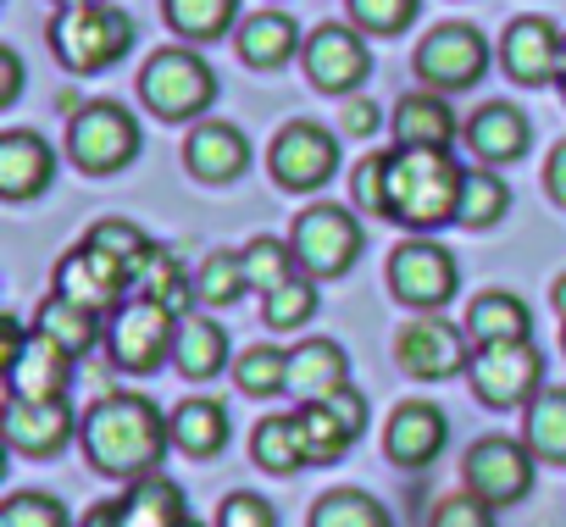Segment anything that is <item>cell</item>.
Instances as JSON below:
<instances>
[{"instance_id":"obj_28","label":"cell","mask_w":566,"mask_h":527,"mask_svg":"<svg viewBox=\"0 0 566 527\" xmlns=\"http://www.w3.org/2000/svg\"><path fill=\"white\" fill-rule=\"evenodd\" d=\"M101 312H84V306H73V301H45L40 306V317H34V334H45L51 345H62L67 356H84V350H95V339H101V323H95Z\"/></svg>"},{"instance_id":"obj_16","label":"cell","mask_w":566,"mask_h":527,"mask_svg":"<svg viewBox=\"0 0 566 527\" xmlns=\"http://www.w3.org/2000/svg\"><path fill=\"white\" fill-rule=\"evenodd\" d=\"M560 51H566V40L544 18H516L505 29V40H500V62H505V73L516 84H549V78H560Z\"/></svg>"},{"instance_id":"obj_17","label":"cell","mask_w":566,"mask_h":527,"mask_svg":"<svg viewBox=\"0 0 566 527\" xmlns=\"http://www.w3.org/2000/svg\"><path fill=\"white\" fill-rule=\"evenodd\" d=\"M67 433H73V405L62 394H51V400H18L12 394V405H7V444L12 450L51 455V450L67 444Z\"/></svg>"},{"instance_id":"obj_4","label":"cell","mask_w":566,"mask_h":527,"mask_svg":"<svg viewBox=\"0 0 566 527\" xmlns=\"http://www.w3.org/2000/svg\"><path fill=\"white\" fill-rule=\"evenodd\" d=\"M139 95H145V106H150L156 117L184 123V117H200V112L217 101V78H211V67H206L195 51L178 45V51H156V56L145 62Z\"/></svg>"},{"instance_id":"obj_5","label":"cell","mask_w":566,"mask_h":527,"mask_svg":"<svg viewBox=\"0 0 566 527\" xmlns=\"http://www.w3.org/2000/svg\"><path fill=\"white\" fill-rule=\"evenodd\" d=\"M67 156L84 172H117L139 156V123L117 101H90L67 128Z\"/></svg>"},{"instance_id":"obj_11","label":"cell","mask_w":566,"mask_h":527,"mask_svg":"<svg viewBox=\"0 0 566 527\" xmlns=\"http://www.w3.org/2000/svg\"><path fill=\"white\" fill-rule=\"evenodd\" d=\"M128 267H117V261L95 244H78L62 267H56V295L84 306V312H117L128 301Z\"/></svg>"},{"instance_id":"obj_40","label":"cell","mask_w":566,"mask_h":527,"mask_svg":"<svg viewBox=\"0 0 566 527\" xmlns=\"http://www.w3.org/2000/svg\"><path fill=\"white\" fill-rule=\"evenodd\" d=\"M244 289H250L244 255H211L206 267H200V278H195V301L200 306H233Z\"/></svg>"},{"instance_id":"obj_36","label":"cell","mask_w":566,"mask_h":527,"mask_svg":"<svg viewBox=\"0 0 566 527\" xmlns=\"http://www.w3.org/2000/svg\"><path fill=\"white\" fill-rule=\"evenodd\" d=\"M239 0H167V23L184 40H217L222 29H233Z\"/></svg>"},{"instance_id":"obj_35","label":"cell","mask_w":566,"mask_h":527,"mask_svg":"<svg viewBox=\"0 0 566 527\" xmlns=\"http://www.w3.org/2000/svg\"><path fill=\"white\" fill-rule=\"evenodd\" d=\"M527 444L544 461H566V389H549L527 405Z\"/></svg>"},{"instance_id":"obj_53","label":"cell","mask_w":566,"mask_h":527,"mask_svg":"<svg viewBox=\"0 0 566 527\" xmlns=\"http://www.w3.org/2000/svg\"><path fill=\"white\" fill-rule=\"evenodd\" d=\"M549 301H555V312L566 317V278H555V289H549Z\"/></svg>"},{"instance_id":"obj_42","label":"cell","mask_w":566,"mask_h":527,"mask_svg":"<svg viewBox=\"0 0 566 527\" xmlns=\"http://www.w3.org/2000/svg\"><path fill=\"white\" fill-rule=\"evenodd\" d=\"M84 244H95V250H106L117 267H128V284H134V267L150 255V239L134 228V222H101V228H90V239Z\"/></svg>"},{"instance_id":"obj_46","label":"cell","mask_w":566,"mask_h":527,"mask_svg":"<svg viewBox=\"0 0 566 527\" xmlns=\"http://www.w3.org/2000/svg\"><path fill=\"white\" fill-rule=\"evenodd\" d=\"M350 189H356V205L384 211V194H389V156H367V161L356 167Z\"/></svg>"},{"instance_id":"obj_25","label":"cell","mask_w":566,"mask_h":527,"mask_svg":"<svg viewBox=\"0 0 566 527\" xmlns=\"http://www.w3.org/2000/svg\"><path fill=\"white\" fill-rule=\"evenodd\" d=\"M295 51H306V45H301L295 18H283V12H255V18L239 29V56H244L250 67H283Z\"/></svg>"},{"instance_id":"obj_6","label":"cell","mask_w":566,"mask_h":527,"mask_svg":"<svg viewBox=\"0 0 566 527\" xmlns=\"http://www.w3.org/2000/svg\"><path fill=\"white\" fill-rule=\"evenodd\" d=\"M467 378H472V389H478V400H483V405L511 411V405H522V400L538 389V378H544V356H538V345H533V339L478 345V350H472V361H467Z\"/></svg>"},{"instance_id":"obj_7","label":"cell","mask_w":566,"mask_h":527,"mask_svg":"<svg viewBox=\"0 0 566 527\" xmlns=\"http://www.w3.org/2000/svg\"><path fill=\"white\" fill-rule=\"evenodd\" d=\"M295 261H301V273L312 278H339L350 261L361 255V222L345 211V205H312L295 217Z\"/></svg>"},{"instance_id":"obj_55","label":"cell","mask_w":566,"mask_h":527,"mask_svg":"<svg viewBox=\"0 0 566 527\" xmlns=\"http://www.w3.org/2000/svg\"><path fill=\"white\" fill-rule=\"evenodd\" d=\"M56 7H84V0H56Z\"/></svg>"},{"instance_id":"obj_18","label":"cell","mask_w":566,"mask_h":527,"mask_svg":"<svg viewBox=\"0 0 566 527\" xmlns=\"http://www.w3.org/2000/svg\"><path fill=\"white\" fill-rule=\"evenodd\" d=\"M51 172H56V156H51V145L34 128L0 134V194H7V200L40 194L51 183Z\"/></svg>"},{"instance_id":"obj_3","label":"cell","mask_w":566,"mask_h":527,"mask_svg":"<svg viewBox=\"0 0 566 527\" xmlns=\"http://www.w3.org/2000/svg\"><path fill=\"white\" fill-rule=\"evenodd\" d=\"M51 45L73 73H101L134 45V18L106 0H84V7H62L51 23Z\"/></svg>"},{"instance_id":"obj_37","label":"cell","mask_w":566,"mask_h":527,"mask_svg":"<svg viewBox=\"0 0 566 527\" xmlns=\"http://www.w3.org/2000/svg\"><path fill=\"white\" fill-rule=\"evenodd\" d=\"M295 422H301V439H306V455H312V461H339V455H345V444L356 439V433L334 417V405H328V400L301 405V411H295Z\"/></svg>"},{"instance_id":"obj_13","label":"cell","mask_w":566,"mask_h":527,"mask_svg":"<svg viewBox=\"0 0 566 527\" xmlns=\"http://www.w3.org/2000/svg\"><path fill=\"white\" fill-rule=\"evenodd\" d=\"M527 483H533V455H527V444H516V439H505V433L472 444V455H467V488H472V494H483L489 505H511V499L527 494Z\"/></svg>"},{"instance_id":"obj_56","label":"cell","mask_w":566,"mask_h":527,"mask_svg":"<svg viewBox=\"0 0 566 527\" xmlns=\"http://www.w3.org/2000/svg\"><path fill=\"white\" fill-rule=\"evenodd\" d=\"M184 527H200V521H184Z\"/></svg>"},{"instance_id":"obj_48","label":"cell","mask_w":566,"mask_h":527,"mask_svg":"<svg viewBox=\"0 0 566 527\" xmlns=\"http://www.w3.org/2000/svg\"><path fill=\"white\" fill-rule=\"evenodd\" d=\"M23 95V56L12 45H0V106H12Z\"/></svg>"},{"instance_id":"obj_14","label":"cell","mask_w":566,"mask_h":527,"mask_svg":"<svg viewBox=\"0 0 566 527\" xmlns=\"http://www.w3.org/2000/svg\"><path fill=\"white\" fill-rule=\"evenodd\" d=\"M339 167V145L317 123H290L272 145V172L283 189H323Z\"/></svg>"},{"instance_id":"obj_51","label":"cell","mask_w":566,"mask_h":527,"mask_svg":"<svg viewBox=\"0 0 566 527\" xmlns=\"http://www.w3.org/2000/svg\"><path fill=\"white\" fill-rule=\"evenodd\" d=\"M544 178H549V194L566 205V139L549 150V167H544Z\"/></svg>"},{"instance_id":"obj_39","label":"cell","mask_w":566,"mask_h":527,"mask_svg":"<svg viewBox=\"0 0 566 527\" xmlns=\"http://www.w3.org/2000/svg\"><path fill=\"white\" fill-rule=\"evenodd\" d=\"M261 317L272 323V328H301L312 312H317V278L312 273H295L283 289H272V295H261Z\"/></svg>"},{"instance_id":"obj_47","label":"cell","mask_w":566,"mask_h":527,"mask_svg":"<svg viewBox=\"0 0 566 527\" xmlns=\"http://www.w3.org/2000/svg\"><path fill=\"white\" fill-rule=\"evenodd\" d=\"M217 527H277V516H272L266 499H255V494H233V499H222Z\"/></svg>"},{"instance_id":"obj_12","label":"cell","mask_w":566,"mask_h":527,"mask_svg":"<svg viewBox=\"0 0 566 527\" xmlns=\"http://www.w3.org/2000/svg\"><path fill=\"white\" fill-rule=\"evenodd\" d=\"M306 78L317 84V89H328V95H345V89H356L367 73H373V51H367V40L356 34V29H345V23H323L312 40H306Z\"/></svg>"},{"instance_id":"obj_50","label":"cell","mask_w":566,"mask_h":527,"mask_svg":"<svg viewBox=\"0 0 566 527\" xmlns=\"http://www.w3.org/2000/svg\"><path fill=\"white\" fill-rule=\"evenodd\" d=\"M345 128H350V134H373V128H378V106L361 101V95L345 101Z\"/></svg>"},{"instance_id":"obj_44","label":"cell","mask_w":566,"mask_h":527,"mask_svg":"<svg viewBox=\"0 0 566 527\" xmlns=\"http://www.w3.org/2000/svg\"><path fill=\"white\" fill-rule=\"evenodd\" d=\"M345 7H350V18H356L361 29H373V34H400V29L417 18L422 0H345Z\"/></svg>"},{"instance_id":"obj_38","label":"cell","mask_w":566,"mask_h":527,"mask_svg":"<svg viewBox=\"0 0 566 527\" xmlns=\"http://www.w3.org/2000/svg\"><path fill=\"white\" fill-rule=\"evenodd\" d=\"M505 205H511V189H505V178H494V172H467V189H461V228H494L500 217H505Z\"/></svg>"},{"instance_id":"obj_19","label":"cell","mask_w":566,"mask_h":527,"mask_svg":"<svg viewBox=\"0 0 566 527\" xmlns=\"http://www.w3.org/2000/svg\"><path fill=\"white\" fill-rule=\"evenodd\" d=\"M67 372H73V356L62 345H51L45 334H34L12 361H7V383L18 400H51L67 389Z\"/></svg>"},{"instance_id":"obj_33","label":"cell","mask_w":566,"mask_h":527,"mask_svg":"<svg viewBox=\"0 0 566 527\" xmlns=\"http://www.w3.org/2000/svg\"><path fill=\"white\" fill-rule=\"evenodd\" d=\"M239 255H244V278H250V289H261V295L283 289V284L301 273L295 244H277V239H250Z\"/></svg>"},{"instance_id":"obj_45","label":"cell","mask_w":566,"mask_h":527,"mask_svg":"<svg viewBox=\"0 0 566 527\" xmlns=\"http://www.w3.org/2000/svg\"><path fill=\"white\" fill-rule=\"evenodd\" d=\"M433 527H494V505L483 494H450L433 505Z\"/></svg>"},{"instance_id":"obj_21","label":"cell","mask_w":566,"mask_h":527,"mask_svg":"<svg viewBox=\"0 0 566 527\" xmlns=\"http://www.w3.org/2000/svg\"><path fill=\"white\" fill-rule=\"evenodd\" d=\"M184 161H189L195 178H206V183H228V178L244 172L250 145H244V134H239L233 123H200V128L189 134V145H184Z\"/></svg>"},{"instance_id":"obj_1","label":"cell","mask_w":566,"mask_h":527,"mask_svg":"<svg viewBox=\"0 0 566 527\" xmlns=\"http://www.w3.org/2000/svg\"><path fill=\"white\" fill-rule=\"evenodd\" d=\"M167 439H172V422H161V411L139 394H106L84 417V455L112 477L150 472L161 461Z\"/></svg>"},{"instance_id":"obj_22","label":"cell","mask_w":566,"mask_h":527,"mask_svg":"<svg viewBox=\"0 0 566 527\" xmlns=\"http://www.w3.org/2000/svg\"><path fill=\"white\" fill-rule=\"evenodd\" d=\"M444 433H450L444 411L428 405V400H411V405H400L395 422H389V461H400V466H428V461L444 450Z\"/></svg>"},{"instance_id":"obj_29","label":"cell","mask_w":566,"mask_h":527,"mask_svg":"<svg viewBox=\"0 0 566 527\" xmlns=\"http://www.w3.org/2000/svg\"><path fill=\"white\" fill-rule=\"evenodd\" d=\"M527 306L516 301V295H483V301H472V312H467V334L478 339V345H505V339H527Z\"/></svg>"},{"instance_id":"obj_9","label":"cell","mask_w":566,"mask_h":527,"mask_svg":"<svg viewBox=\"0 0 566 527\" xmlns=\"http://www.w3.org/2000/svg\"><path fill=\"white\" fill-rule=\"evenodd\" d=\"M489 67V40L472 23H444L417 45V78L433 89H467Z\"/></svg>"},{"instance_id":"obj_32","label":"cell","mask_w":566,"mask_h":527,"mask_svg":"<svg viewBox=\"0 0 566 527\" xmlns=\"http://www.w3.org/2000/svg\"><path fill=\"white\" fill-rule=\"evenodd\" d=\"M312 455H306V439H301V422L295 417H266L255 428V466L266 472H301Z\"/></svg>"},{"instance_id":"obj_30","label":"cell","mask_w":566,"mask_h":527,"mask_svg":"<svg viewBox=\"0 0 566 527\" xmlns=\"http://www.w3.org/2000/svg\"><path fill=\"white\" fill-rule=\"evenodd\" d=\"M222 439H228V411L217 400H184L172 411V444L178 450L211 455V450H222Z\"/></svg>"},{"instance_id":"obj_52","label":"cell","mask_w":566,"mask_h":527,"mask_svg":"<svg viewBox=\"0 0 566 527\" xmlns=\"http://www.w3.org/2000/svg\"><path fill=\"white\" fill-rule=\"evenodd\" d=\"M84 527H128V521H123V505H95L84 516Z\"/></svg>"},{"instance_id":"obj_31","label":"cell","mask_w":566,"mask_h":527,"mask_svg":"<svg viewBox=\"0 0 566 527\" xmlns=\"http://www.w3.org/2000/svg\"><path fill=\"white\" fill-rule=\"evenodd\" d=\"M134 295L161 301L167 312H184L195 289H189V284H184V273H178V255H172V250H161V244H150V255L134 267Z\"/></svg>"},{"instance_id":"obj_43","label":"cell","mask_w":566,"mask_h":527,"mask_svg":"<svg viewBox=\"0 0 566 527\" xmlns=\"http://www.w3.org/2000/svg\"><path fill=\"white\" fill-rule=\"evenodd\" d=\"M0 527H67V505L56 494H12L0 505Z\"/></svg>"},{"instance_id":"obj_26","label":"cell","mask_w":566,"mask_h":527,"mask_svg":"<svg viewBox=\"0 0 566 527\" xmlns=\"http://www.w3.org/2000/svg\"><path fill=\"white\" fill-rule=\"evenodd\" d=\"M172 361H178V372H189V378L222 372V361H228V334H222V323H217V317H200V312L184 317V323H178Z\"/></svg>"},{"instance_id":"obj_8","label":"cell","mask_w":566,"mask_h":527,"mask_svg":"<svg viewBox=\"0 0 566 527\" xmlns=\"http://www.w3.org/2000/svg\"><path fill=\"white\" fill-rule=\"evenodd\" d=\"M172 345H178V312H167L161 301H145V295H134V301L117 306V323H112V356H117V367L156 372L172 356Z\"/></svg>"},{"instance_id":"obj_49","label":"cell","mask_w":566,"mask_h":527,"mask_svg":"<svg viewBox=\"0 0 566 527\" xmlns=\"http://www.w3.org/2000/svg\"><path fill=\"white\" fill-rule=\"evenodd\" d=\"M328 405H334V417H339V422H345L350 433H361V428H367V400H361V394H356L350 383H345L339 394H328Z\"/></svg>"},{"instance_id":"obj_41","label":"cell","mask_w":566,"mask_h":527,"mask_svg":"<svg viewBox=\"0 0 566 527\" xmlns=\"http://www.w3.org/2000/svg\"><path fill=\"white\" fill-rule=\"evenodd\" d=\"M233 378H239L244 394H277V389H290V356L272 350V345H255V350L239 356Z\"/></svg>"},{"instance_id":"obj_15","label":"cell","mask_w":566,"mask_h":527,"mask_svg":"<svg viewBox=\"0 0 566 527\" xmlns=\"http://www.w3.org/2000/svg\"><path fill=\"white\" fill-rule=\"evenodd\" d=\"M395 356H400V367L411 372V378H450V372H461L472 356H467V345H461V334L444 323V317H433V312H422V317H411L406 328H400V339H395Z\"/></svg>"},{"instance_id":"obj_27","label":"cell","mask_w":566,"mask_h":527,"mask_svg":"<svg viewBox=\"0 0 566 527\" xmlns=\"http://www.w3.org/2000/svg\"><path fill=\"white\" fill-rule=\"evenodd\" d=\"M123 521L128 527H184V488L167 483V477H139L123 499Z\"/></svg>"},{"instance_id":"obj_54","label":"cell","mask_w":566,"mask_h":527,"mask_svg":"<svg viewBox=\"0 0 566 527\" xmlns=\"http://www.w3.org/2000/svg\"><path fill=\"white\" fill-rule=\"evenodd\" d=\"M560 89H566V51H560Z\"/></svg>"},{"instance_id":"obj_10","label":"cell","mask_w":566,"mask_h":527,"mask_svg":"<svg viewBox=\"0 0 566 527\" xmlns=\"http://www.w3.org/2000/svg\"><path fill=\"white\" fill-rule=\"evenodd\" d=\"M455 284H461L455 255L439 250V244H428V239H411V244H400V250L389 255V289H395L406 306H417V312L444 306V301L455 295Z\"/></svg>"},{"instance_id":"obj_34","label":"cell","mask_w":566,"mask_h":527,"mask_svg":"<svg viewBox=\"0 0 566 527\" xmlns=\"http://www.w3.org/2000/svg\"><path fill=\"white\" fill-rule=\"evenodd\" d=\"M312 527H389V510L361 488H328L312 510Z\"/></svg>"},{"instance_id":"obj_2","label":"cell","mask_w":566,"mask_h":527,"mask_svg":"<svg viewBox=\"0 0 566 527\" xmlns=\"http://www.w3.org/2000/svg\"><path fill=\"white\" fill-rule=\"evenodd\" d=\"M461 189H467V167L450 161V150H428V145H400L389 156V194H384V217L406 222V228H444L461 217Z\"/></svg>"},{"instance_id":"obj_20","label":"cell","mask_w":566,"mask_h":527,"mask_svg":"<svg viewBox=\"0 0 566 527\" xmlns=\"http://www.w3.org/2000/svg\"><path fill=\"white\" fill-rule=\"evenodd\" d=\"M345 383H350V361L334 339H306L301 350H290V394H301V405H317Z\"/></svg>"},{"instance_id":"obj_23","label":"cell","mask_w":566,"mask_h":527,"mask_svg":"<svg viewBox=\"0 0 566 527\" xmlns=\"http://www.w3.org/2000/svg\"><path fill=\"white\" fill-rule=\"evenodd\" d=\"M527 117L511 106V101H489L483 112H472V123H467V139H472V150L494 167V161H516L522 150H527Z\"/></svg>"},{"instance_id":"obj_24","label":"cell","mask_w":566,"mask_h":527,"mask_svg":"<svg viewBox=\"0 0 566 527\" xmlns=\"http://www.w3.org/2000/svg\"><path fill=\"white\" fill-rule=\"evenodd\" d=\"M395 139H400V145L450 150V139H455V112H450V101L433 95V89L406 95V101L395 106Z\"/></svg>"}]
</instances>
